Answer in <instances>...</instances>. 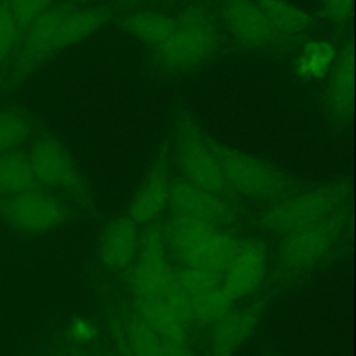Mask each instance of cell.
Returning a JSON list of instances; mask_svg holds the SVG:
<instances>
[{"label": "cell", "instance_id": "3", "mask_svg": "<svg viewBox=\"0 0 356 356\" xmlns=\"http://www.w3.org/2000/svg\"><path fill=\"white\" fill-rule=\"evenodd\" d=\"M346 185L328 184L275 199L259 217L263 228L286 234L293 229L320 221L343 209L346 200Z\"/></svg>", "mask_w": 356, "mask_h": 356}, {"label": "cell", "instance_id": "8", "mask_svg": "<svg viewBox=\"0 0 356 356\" xmlns=\"http://www.w3.org/2000/svg\"><path fill=\"white\" fill-rule=\"evenodd\" d=\"M345 222L346 211L341 209L320 221L284 234L278 252L281 266L291 273L316 266L332 250Z\"/></svg>", "mask_w": 356, "mask_h": 356}, {"label": "cell", "instance_id": "10", "mask_svg": "<svg viewBox=\"0 0 356 356\" xmlns=\"http://www.w3.org/2000/svg\"><path fill=\"white\" fill-rule=\"evenodd\" d=\"M131 285L135 299L163 296L165 292L172 266L168 261V250L160 227L147 224L139 232V245L132 263Z\"/></svg>", "mask_w": 356, "mask_h": 356}, {"label": "cell", "instance_id": "1", "mask_svg": "<svg viewBox=\"0 0 356 356\" xmlns=\"http://www.w3.org/2000/svg\"><path fill=\"white\" fill-rule=\"evenodd\" d=\"M168 253L181 266L222 274L239 238L224 227L171 217L161 228Z\"/></svg>", "mask_w": 356, "mask_h": 356}, {"label": "cell", "instance_id": "16", "mask_svg": "<svg viewBox=\"0 0 356 356\" xmlns=\"http://www.w3.org/2000/svg\"><path fill=\"white\" fill-rule=\"evenodd\" d=\"M324 104L328 115L335 122H343L352 113L353 106V50L343 47L327 75Z\"/></svg>", "mask_w": 356, "mask_h": 356}, {"label": "cell", "instance_id": "25", "mask_svg": "<svg viewBox=\"0 0 356 356\" xmlns=\"http://www.w3.org/2000/svg\"><path fill=\"white\" fill-rule=\"evenodd\" d=\"M31 117L19 108L0 110V153L19 150L32 134Z\"/></svg>", "mask_w": 356, "mask_h": 356}, {"label": "cell", "instance_id": "32", "mask_svg": "<svg viewBox=\"0 0 356 356\" xmlns=\"http://www.w3.org/2000/svg\"><path fill=\"white\" fill-rule=\"evenodd\" d=\"M6 10V0H0V14Z\"/></svg>", "mask_w": 356, "mask_h": 356}, {"label": "cell", "instance_id": "34", "mask_svg": "<svg viewBox=\"0 0 356 356\" xmlns=\"http://www.w3.org/2000/svg\"><path fill=\"white\" fill-rule=\"evenodd\" d=\"M157 1H159V0H157Z\"/></svg>", "mask_w": 356, "mask_h": 356}, {"label": "cell", "instance_id": "4", "mask_svg": "<svg viewBox=\"0 0 356 356\" xmlns=\"http://www.w3.org/2000/svg\"><path fill=\"white\" fill-rule=\"evenodd\" d=\"M65 11L67 6H53L22 31L19 43L4 67L0 90L17 88L39 65L64 50L61 22Z\"/></svg>", "mask_w": 356, "mask_h": 356}, {"label": "cell", "instance_id": "9", "mask_svg": "<svg viewBox=\"0 0 356 356\" xmlns=\"http://www.w3.org/2000/svg\"><path fill=\"white\" fill-rule=\"evenodd\" d=\"M36 186L81 196L85 185L68 149L56 138L42 135L26 153Z\"/></svg>", "mask_w": 356, "mask_h": 356}, {"label": "cell", "instance_id": "15", "mask_svg": "<svg viewBox=\"0 0 356 356\" xmlns=\"http://www.w3.org/2000/svg\"><path fill=\"white\" fill-rule=\"evenodd\" d=\"M138 224L129 217H117L107 222L99 241V257L111 270L132 266L139 245Z\"/></svg>", "mask_w": 356, "mask_h": 356}, {"label": "cell", "instance_id": "27", "mask_svg": "<svg viewBox=\"0 0 356 356\" xmlns=\"http://www.w3.org/2000/svg\"><path fill=\"white\" fill-rule=\"evenodd\" d=\"M22 29L8 13L7 7L0 14V71L7 65L13 53L15 51Z\"/></svg>", "mask_w": 356, "mask_h": 356}, {"label": "cell", "instance_id": "28", "mask_svg": "<svg viewBox=\"0 0 356 356\" xmlns=\"http://www.w3.org/2000/svg\"><path fill=\"white\" fill-rule=\"evenodd\" d=\"M321 15L332 25L343 26L352 17L353 0H321Z\"/></svg>", "mask_w": 356, "mask_h": 356}, {"label": "cell", "instance_id": "7", "mask_svg": "<svg viewBox=\"0 0 356 356\" xmlns=\"http://www.w3.org/2000/svg\"><path fill=\"white\" fill-rule=\"evenodd\" d=\"M174 150L182 178L199 188L222 195V179L214 142L191 120H182L174 138Z\"/></svg>", "mask_w": 356, "mask_h": 356}, {"label": "cell", "instance_id": "20", "mask_svg": "<svg viewBox=\"0 0 356 356\" xmlns=\"http://www.w3.org/2000/svg\"><path fill=\"white\" fill-rule=\"evenodd\" d=\"M177 22V15L152 10H136L125 15L122 25L132 36L152 50L172 33Z\"/></svg>", "mask_w": 356, "mask_h": 356}, {"label": "cell", "instance_id": "22", "mask_svg": "<svg viewBox=\"0 0 356 356\" xmlns=\"http://www.w3.org/2000/svg\"><path fill=\"white\" fill-rule=\"evenodd\" d=\"M118 332L132 356H167L164 341L135 313L129 314Z\"/></svg>", "mask_w": 356, "mask_h": 356}, {"label": "cell", "instance_id": "17", "mask_svg": "<svg viewBox=\"0 0 356 356\" xmlns=\"http://www.w3.org/2000/svg\"><path fill=\"white\" fill-rule=\"evenodd\" d=\"M168 175L161 165H156L132 196L128 207V217L138 225L150 224L165 207H168Z\"/></svg>", "mask_w": 356, "mask_h": 356}, {"label": "cell", "instance_id": "6", "mask_svg": "<svg viewBox=\"0 0 356 356\" xmlns=\"http://www.w3.org/2000/svg\"><path fill=\"white\" fill-rule=\"evenodd\" d=\"M68 216L65 202L51 191L33 186L0 196V220L21 234H44L61 225Z\"/></svg>", "mask_w": 356, "mask_h": 356}, {"label": "cell", "instance_id": "21", "mask_svg": "<svg viewBox=\"0 0 356 356\" xmlns=\"http://www.w3.org/2000/svg\"><path fill=\"white\" fill-rule=\"evenodd\" d=\"M337 46L327 39H312L302 44L293 61V71L303 79L320 81L327 78L335 58Z\"/></svg>", "mask_w": 356, "mask_h": 356}, {"label": "cell", "instance_id": "11", "mask_svg": "<svg viewBox=\"0 0 356 356\" xmlns=\"http://www.w3.org/2000/svg\"><path fill=\"white\" fill-rule=\"evenodd\" d=\"M168 207L174 217L224 227L235 218V207L222 195L199 188L184 178L170 182Z\"/></svg>", "mask_w": 356, "mask_h": 356}, {"label": "cell", "instance_id": "2", "mask_svg": "<svg viewBox=\"0 0 356 356\" xmlns=\"http://www.w3.org/2000/svg\"><path fill=\"white\" fill-rule=\"evenodd\" d=\"M177 18L172 33L152 49L156 63L170 72H182L203 64L220 44L218 26L207 11L191 8Z\"/></svg>", "mask_w": 356, "mask_h": 356}, {"label": "cell", "instance_id": "12", "mask_svg": "<svg viewBox=\"0 0 356 356\" xmlns=\"http://www.w3.org/2000/svg\"><path fill=\"white\" fill-rule=\"evenodd\" d=\"M220 15L229 36L248 50H266L281 42L256 0H221Z\"/></svg>", "mask_w": 356, "mask_h": 356}, {"label": "cell", "instance_id": "26", "mask_svg": "<svg viewBox=\"0 0 356 356\" xmlns=\"http://www.w3.org/2000/svg\"><path fill=\"white\" fill-rule=\"evenodd\" d=\"M6 7L24 31L36 18L53 7V0H6Z\"/></svg>", "mask_w": 356, "mask_h": 356}, {"label": "cell", "instance_id": "18", "mask_svg": "<svg viewBox=\"0 0 356 356\" xmlns=\"http://www.w3.org/2000/svg\"><path fill=\"white\" fill-rule=\"evenodd\" d=\"M135 314L140 317L164 342L188 345L189 325L175 314L163 296L135 299Z\"/></svg>", "mask_w": 356, "mask_h": 356}, {"label": "cell", "instance_id": "29", "mask_svg": "<svg viewBox=\"0 0 356 356\" xmlns=\"http://www.w3.org/2000/svg\"><path fill=\"white\" fill-rule=\"evenodd\" d=\"M68 335L72 342L78 345H88L97 338V330L90 320L85 317H76L68 327Z\"/></svg>", "mask_w": 356, "mask_h": 356}, {"label": "cell", "instance_id": "33", "mask_svg": "<svg viewBox=\"0 0 356 356\" xmlns=\"http://www.w3.org/2000/svg\"><path fill=\"white\" fill-rule=\"evenodd\" d=\"M125 1H131V3H135V1H138V0H125Z\"/></svg>", "mask_w": 356, "mask_h": 356}, {"label": "cell", "instance_id": "24", "mask_svg": "<svg viewBox=\"0 0 356 356\" xmlns=\"http://www.w3.org/2000/svg\"><path fill=\"white\" fill-rule=\"evenodd\" d=\"M235 302L222 284H218L189 300L191 320L202 325H211L234 309Z\"/></svg>", "mask_w": 356, "mask_h": 356}, {"label": "cell", "instance_id": "13", "mask_svg": "<svg viewBox=\"0 0 356 356\" xmlns=\"http://www.w3.org/2000/svg\"><path fill=\"white\" fill-rule=\"evenodd\" d=\"M267 267L264 245L256 239H239L221 274V284L234 300L248 298L263 284Z\"/></svg>", "mask_w": 356, "mask_h": 356}, {"label": "cell", "instance_id": "30", "mask_svg": "<svg viewBox=\"0 0 356 356\" xmlns=\"http://www.w3.org/2000/svg\"><path fill=\"white\" fill-rule=\"evenodd\" d=\"M118 352H120V356H132L120 335H118Z\"/></svg>", "mask_w": 356, "mask_h": 356}, {"label": "cell", "instance_id": "23", "mask_svg": "<svg viewBox=\"0 0 356 356\" xmlns=\"http://www.w3.org/2000/svg\"><path fill=\"white\" fill-rule=\"evenodd\" d=\"M36 186L28 154L15 150L0 153V196H10Z\"/></svg>", "mask_w": 356, "mask_h": 356}, {"label": "cell", "instance_id": "5", "mask_svg": "<svg viewBox=\"0 0 356 356\" xmlns=\"http://www.w3.org/2000/svg\"><path fill=\"white\" fill-rule=\"evenodd\" d=\"M225 188L253 200H275L289 191V178L273 164L249 153L214 143Z\"/></svg>", "mask_w": 356, "mask_h": 356}, {"label": "cell", "instance_id": "19", "mask_svg": "<svg viewBox=\"0 0 356 356\" xmlns=\"http://www.w3.org/2000/svg\"><path fill=\"white\" fill-rule=\"evenodd\" d=\"M281 40L303 35L312 25L310 15L289 0H256Z\"/></svg>", "mask_w": 356, "mask_h": 356}, {"label": "cell", "instance_id": "14", "mask_svg": "<svg viewBox=\"0 0 356 356\" xmlns=\"http://www.w3.org/2000/svg\"><path fill=\"white\" fill-rule=\"evenodd\" d=\"M259 305L231 309L222 318L211 324L207 346L211 356H232L249 338L261 317Z\"/></svg>", "mask_w": 356, "mask_h": 356}, {"label": "cell", "instance_id": "31", "mask_svg": "<svg viewBox=\"0 0 356 356\" xmlns=\"http://www.w3.org/2000/svg\"><path fill=\"white\" fill-rule=\"evenodd\" d=\"M90 1H93V0H68V3L74 7H81V6H83L86 3H90Z\"/></svg>", "mask_w": 356, "mask_h": 356}]
</instances>
